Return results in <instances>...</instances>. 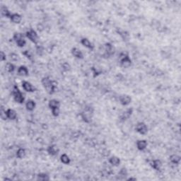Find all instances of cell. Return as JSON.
<instances>
[{
  "instance_id": "cell-2",
  "label": "cell",
  "mask_w": 181,
  "mask_h": 181,
  "mask_svg": "<svg viewBox=\"0 0 181 181\" xmlns=\"http://www.w3.org/2000/svg\"><path fill=\"white\" fill-rule=\"evenodd\" d=\"M94 108L93 106H86L82 112L80 113L81 120H83L84 123H90L91 122V120L93 118V115H94Z\"/></svg>"
},
{
  "instance_id": "cell-5",
  "label": "cell",
  "mask_w": 181,
  "mask_h": 181,
  "mask_svg": "<svg viewBox=\"0 0 181 181\" xmlns=\"http://www.w3.org/2000/svg\"><path fill=\"white\" fill-rule=\"evenodd\" d=\"M135 130L136 132H138L139 134H142V135H146L148 133V129L147 125L144 123H143V122H139L136 125Z\"/></svg>"
},
{
  "instance_id": "cell-15",
  "label": "cell",
  "mask_w": 181,
  "mask_h": 181,
  "mask_svg": "<svg viewBox=\"0 0 181 181\" xmlns=\"http://www.w3.org/2000/svg\"><path fill=\"white\" fill-rule=\"evenodd\" d=\"M17 74L20 77H28L29 75L28 69L24 65L20 66L17 69Z\"/></svg>"
},
{
  "instance_id": "cell-37",
  "label": "cell",
  "mask_w": 181,
  "mask_h": 181,
  "mask_svg": "<svg viewBox=\"0 0 181 181\" xmlns=\"http://www.w3.org/2000/svg\"><path fill=\"white\" fill-rule=\"evenodd\" d=\"M92 71H93V73H94V77H97V76H98L99 74H101V71H99L98 69H96V68L95 67H92Z\"/></svg>"
},
{
  "instance_id": "cell-13",
  "label": "cell",
  "mask_w": 181,
  "mask_h": 181,
  "mask_svg": "<svg viewBox=\"0 0 181 181\" xmlns=\"http://www.w3.org/2000/svg\"><path fill=\"white\" fill-rule=\"evenodd\" d=\"M6 116H7V119L10 120H16L17 117V113L15 110L12 109V108H8L6 110L5 112Z\"/></svg>"
},
{
  "instance_id": "cell-7",
  "label": "cell",
  "mask_w": 181,
  "mask_h": 181,
  "mask_svg": "<svg viewBox=\"0 0 181 181\" xmlns=\"http://www.w3.org/2000/svg\"><path fill=\"white\" fill-rule=\"evenodd\" d=\"M26 37L27 38H28L32 43L37 44L38 41V35L37 33V32L33 28H31L30 30H28V31H26Z\"/></svg>"
},
{
  "instance_id": "cell-33",
  "label": "cell",
  "mask_w": 181,
  "mask_h": 181,
  "mask_svg": "<svg viewBox=\"0 0 181 181\" xmlns=\"http://www.w3.org/2000/svg\"><path fill=\"white\" fill-rule=\"evenodd\" d=\"M9 57H10V59L12 60V61L13 62H17L19 60V56L17 54L14 53V52L9 54Z\"/></svg>"
},
{
  "instance_id": "cell-11",
  "label": "cell",
  "mask_w": 181,
  "mask_h": 181,
  "mask_svg": "<svg viewBox=\"0 0 181 181\" xmlns=\"http://www.w3.org/2000/svg\"><path fill=\"white\" fill-rule=\"evenodd\" d=\"M22 87L24 91L28 93H33L34 91H36V89H35V86L31 83L28 82L27 81H23Z\"/></svg>"
},
{
  "instance_id": "cell-38",
  "label": "cell",
  "mask_w": 181,
  "mask_h": 181,
  "mask_svg": "<svg viewBox=\"0 0 181 181\" xmlns=\"http://www.w3.org/2000/svg\"><path fill=\"white\" fill-rule=\"evenodd\" d=\"M6 60H7V55H6V54L4 53L3 51H1V56H0V60H1V62H4L6 61Z\"/></svg>"
},
{
  "instance_id": "cell-9",
  "label": "cell",
  "mask_w": 181,
  "mask_h": 181,
  "mask_svg": "<svg viewBox=\"0 0 181 181\" xmlns=\"http://www.w3.org/2000/svg\"><path fill=\"white\" fill-rule=\"evenodd\" d=\"M132 99L130 96L127 95V94H123L119 96V101L120 104L123 106H127L132 103Z\"/></svg>"
},
{
  "instance_id": "cell-28",
  "label": "cell",
  "mask_w": 181,
  "mask_h": 181,
  "mask_svg": "<svg viewBox=\"0 0 181 181\" xmlns=\"http://www.w3.org/2000/svg\"><path fill=\"white\" fill-rule=\"evenodd\" d=\"M118 33L120 34V35L121 36V38H123L124 41H127L129 38V34L127 31H118Z\"/></svg>"
},
{
  "instance_id": "cell-16",
  "label": "cell",
  "mask_w": 181,
  "mask_h": 181,
  "mask_svg": "<svg viewBox=\"0 0 181 181\" xmlns=\"http://www.w3.org/2000/svg\"><path fill=\"white\" fill-rule=\"evenodd\" d=\"M81 44L83 46H84L85 47H86L87 49H89V50L92 51L94 49V45L91 42L89 41L88 38H83L81 39Z\"/></svg>"
},
{
  "instance_id": "cell-25",
  "label": "cell",
  "mask_w": 181,
  "mask_h": 181,
  "mask_svg": "<svg viewBox=\"0 0 181 181\" xmlns=\"http://www.w3.org/2000/svg\"><path fill=\"white\" fill-rule=\"evenodd\" d=\"M16 157L19 159H22L25 158V157L26 156V149L24 148H19L16 151Z\"/></svg>"
},
{
  "instance_id": "cell-3",
  "label": "cell",
  "mask_w": 181,
  "mask_h": 181,
  "mask_svg": "<svg viewBox=\"0 0 181 181\" xmlns=\"http://www.w3.org/2000/svg\"><path fill=\"white\" fill-rule=\"evenodd\" d=\"M12 94H13L14 100L17 103L22 104V103H24L25 96L24 94L20 91L18 86H16V85L14 86L13 89H12Z\"/></svg>"
},
{
  "instance_id": "cell-18",
  "label": "cell",
  "mask_w": 181,
  "mask_h": 181,
  "mask_svg": "<svg viewBox=\"0 0 181 181\" xmlns=\"http://www.w3.org/2000/svg\"><path fill=\"white\" fill-rule=\"evenodd\" d=\"M108 162L113 166L117 167L120 165L121 161H120V159L119 157H116V156H112V157H110L109 159H108Z\"/></svg>"
},
{
  "instance_id": "cell-30",
  "label": "cell",
  "mask_w": 181,
  "mask_h": 181,
  "mask_svg": "<svg viewBox=\"0 0 181 181\" xmlns=\"http://www.w3.org/2000/svg\"><path fill=\"white\" fill-rule=\"evenodd\" d=\"M35 50H36V54L39 56H43L44 54V47L42 45H39L38 44H35Z\"/></svg>"
},
{
  "instance_id": "cell-24",
  "label": "cell",
  "mask_w": 181,
  "mask_h": 181,
  "mask_svg": "<svg viewBox=\"0 0 181 181\" xmlns=\"http://www.w3.org/2000/svg\"><path fill=\"white\" fill-rule=\"evenodd\" d=\"M60 161L64 165H69L71 163V159L67 154H63L60 156Z\"/></svg>"
},
{
  "instance_id": "cell-14",
  "label": "cell",
  "mask_w": 181,
  "mask_h": 181,
  "mask_svg": "<svg viewBox=\"0 0 181 181\" xmlns=\"http://www.w3.org/2000/svg\"><path fill=\"white\" fill-rule=\"evenodd\" d=\"M136 146H137V149H138L139 151H144V150L146 148V147H147L148 142H147V141L145 140H138V141H137V142H136Z\"/></svg>"
},
{
  "instance_id": "cell-10",
  "label": "cell",
  "mask_w": 181,
  "mask_h": 181,
  "mask_svg": "<svg viewBox=\"0 0 181 181\" xmlns=\"http://www.w3.org/2000/svg\"><path fill=\"white\" fill-rule=\"evenodd\" d=\"M47 152L48 153L49 155L52 156V157H55L60 152V148H59L58 145L51 144L47 148Z\"/></svg>"
},
{
  "instance_id": "cell-4",
  "label": "cell",
  "mask_w": 181,
  "mask_h": 181,
  "mask_svg": "<svg viewBox=\"0 0 181 181\" xmlns=\"http://www.w3.org/2000/svg\"><path fill=\"white\" fill-rule=\"evenodd\" d=\"M120 56V65L121 67L127 69V68H129L132 66V61L127 54L121 53Z\"/></svg>"
},
{
  "instance_id": "cell-20",
  "label": "cell",
  "mask_w": 181,
  "mask_h": 181,
  "mask_svg": "<svg viewBox=\"0 0 181 181\" xmlns=\"http://www.w3.org/2000/svg\"><path fill=\"white\" fill-rule=\"evenodd\" d=\"M26 108L28 111H30V112H32V111L34 110V109L35 108V106H36V103L33 100H31V99H29L26 102Z\"/></svg>"
},
{
  "instance_id": "cell-6",
  "label": "cell",
  "mask_w": 181,
  "mask_h": 181,
  "mask_svg": "<svg viewBox=\"0 0 181 181\" xmlns=\"http://www.w3.org/2000/svg\"><path fill=\"white\" fill-rule=\"evenodd\" d=\"M104 49L105 52L103 54V57H107V58H110V57L113 56L115 52V47H114V46L110 43H105Z\"/></svg>"
},
{
  "instance_id": "cell-27",
  "label": "cell",
  "mask_w": 181,
  "mask_h": 181,
  "mask_svg": "<svg viewBox=\"0 0 181 181\" xmlns=\"http://www.w3.org/2000/svg\"><path fill=\"white\" fill-rule=\"evenodd\" d=\"M128 175V172H127V170L126 168L123 167L120 170V171L118 172V176L119 177L121 178V179H124Z\"/></svg>"
},
{
  "instance_id": "cell-39",
  "label": "cell",
  "mask_w": 181,
  "mask_h": 181,
  "mask_svg": "<svg viewBox=\"0 0 181 181\" xmlns=\"http://www.w3.org/2000/svg\"><path fill=\"white\" fill-rule=\"evenodd\" d=\"M127 180H137V178H127Z\"/></svg>"
},
{
  "instance_id": "cell-34",
  "label": "cell",
  "mask_w": 181,
  "mask_h": 181,
  "mask_svg": "<svg viewBox=\"0 0 181 181\" xmlns=\"http://www.w3.org/2000/svg\"><path fill=\"white\" fill-rule=\"evenodd\" d=\"M16 43L18 47H24V46L26 45V40H25V38H23V39H21L19 40V41H16Z\"/></svg>"
},
{
  "instance_id": "cell-35",
  "label": "cell",
  "mask_w": 181,
  "mask_h": 181,
  "mask_svg": "<svg viewBox=\"0 0 181 181\" xmlns=\"http://www.w3.org/2000/svg\"><path fill=\"white\" fill-rule=\"evenodd\" d=\"M52 111V115L54 116V117H57L60 115V108H53V109L51 110Z\"/></svg>"
},
{
  "instance_id": "cell-32",
  "label": "cell",
  "mask_w": 181,
  "mask_h": 181,
  "mask_svg": "<svg viewBox=\"0 0 181 181\" xmlns=\"http://www.w3.org/2000/svg\"><path fill=\"white\" fill-rule=\"evenodd\" d=\"M62 68L64 72H69L71 70V65L68 62H64L62 64Z\"/></svg>"
},
{
  "instance_id": "cell-36",
  "label": "cell",
  "mask_w": 181,
  "mask_h": 181,
  "mask_svg": "<svg viewBox=\"0 0 181 181\" xmlns=\"http://www.w3.org/2000/svg\"><path fill=\"white\" fill-rule=\"evenodd\" d=\"M22 54H23V55H25V56H26V58H27L28 59H29V60H31L32 58H33V57H32L31 53V52H29V51L25 50L24 52H22Z\"/></svg>"
},
{
  "instance_id": "cell-29",
  "label": "cell",
  "mask_w": 181,
  "mask_h": 181,
  "mask_svg": "<svg viewBox=\"0 0 181 181\" xmlns=\"http://www.w3.org/2000/svg\"><path fill=\"white\" fill-rule=\"evenodd\" d=\"M5 68L6 69H7V72H9V73H13V72H14V71L16 70V66L10 62L7 63V64H6Z\"/></svg>"
},
{
  "instance_id": "cell-12",
  "label": "cell",
  "mask_w": 181,
  "mask_h": 181,
  "mask_svg": "<svg viewBox=\"0 0 181 181\" xmlns=\"http://www.w3.org/2000/svg\"><path fill=\"white\" fill-rule=\"evenodd\" d=\"M149 165H151V167L153 169H154L155 171H159L161 169L162 162L161 161L159 160V159H154V160H152L150 161Z\"/></svg>"
},
{
  "instance_id": "cell-1",
  "label": "cell",
  "mask_w": 181,
  "mask_h": 181,
  "mask_svg": "<svg viewBox=\"0 0 181 181\" xmlns=\"http://www.w3.org/2000/svg\"><path fill=\"white\" fill-rule=\"evenodd\" d=\"M41 83L47 94L49 95L55 94L58 86L56 81L51 80L49 77H44L41 79Z\"/></svg>"
},
{
  "instance_id": "cell-31",
  "label": "cell",
  "mask_w": 181,
  "mask_h": 181,
  "mask_svg": "<svg viewBox=\"0 0 181 181\" xmlns=\"http://www.w3.org/2000/svg\"><path fill=\"white\" fill-rule=\"evenodd\" d=\"M23 38H24V35L23 33H18V32H16V33H14L13 39L15 42L19 41L21 39H23Z\"/></svg>"
},
{
  "instance_id": "cell-19",
  "label": "cell",
  "mask_w": 181,
  "mask_h": 181,
  "mask_svg": "<svg viewBox=\"0 0 181 181\" xmlns=\"http://www.w3.org/2000/svg\"><path fill=\"white\" fill-rule=\"evenodd\" d=\"M9 19H10L11 22L14 23V24H18L21 22V21H22V16H21V15H20L19 14L14 13L12 14Z\"/></svg>"
},
{
  "instance_id": "cell-21",
  "label": "cell",
  "mask_w": 181,
  "mask_h": 181,
  "mask_svg": "<svg viewBox=\"0 0 181 181\" xmlns=\"http://www.w3.org/2000/svg\"><path fill=\"white\" fill-rule=\"evenodd\" d=\"M169 161L173 164L179 165L180 163L181 157L179 155H178V154H172L171 156H170Z\"/></svg>"
},
{
  "instance_id": "cell-26",
  "label": "cell",
  "mask_w": 181,
  "mask_h": 181,
  "mask_svg": "<svg viewBox=\"0 0 181 181\" xmlns=\"http://www.w3.org/2000/svg\"><path fill=\"white\" fill-rule=\"evenodd\" d=\"M37 180L41 181H48L49 180V176L45 173H38L37 176Z\"/></svg>"
},
{
  "instance_id": "cell-17",
  "label": "cell",
  "mask_w": 181,
  "mask_h": 181,
  "mask_svg": "<svg viewBox=\"0 0 181 181\" xmlns=\"http://www.w3.org/2000/svg\"><path fill=\"white\" fill-rule=\"evenodd\" d=\"M71 53L73 55L75 58L79 59V60H82L83 59V52L78 49L77 47H73L71 49Z\"/></svg>"
},
{
  "instance_id": "cell-23",
  "label": "cell",
  "mask_w": 181,
  "mask_h": 181,
  "mask_svg": "<svg viewBox=\"0 0 181 181\" xmlns=\"http://www.w3.org/2000/svg\"><path fill=\"white\" fill-rule=\"evenodd\" d=\"M12 14L11 13L10 11L9 10L8 8L5 6H1V15L3 17H5V18H10L11 16H12Z\"/></svg>"
},
{
  "instance_id": "cell-22",
  "label": "cell",
  "mask_w": 181,
  "mask_h": 181,
  "mask_svg": "<svg viewBox=\"0 0 181 181\" xmlns=\"http://www.w3.org/2000/svg\"><path fill=\"white\" fill-rule=\"evenodd\" d=\"M48 107L50 110L53 109V108H60V102L58 100H57V99H51L48 102Z\"/></svg>"
},
{
  "instance_id": "cell-8",
  "label": "cell",
  "mask_w": 181,
  "mask_h": 181,
  "mask_svg": "<svg viewBox=\"0 0 181 181\" xmlns=\"http://www.w3.org/2000/svg\"><path fill=\"white\" fill-rule=\"evenodd\" d=\"M133 111H134V109L132 108H129L127 109H126L119 116V120L121 122L126 121L127 120H128L132 116Z\"/></svg>"
}]
</instances>
